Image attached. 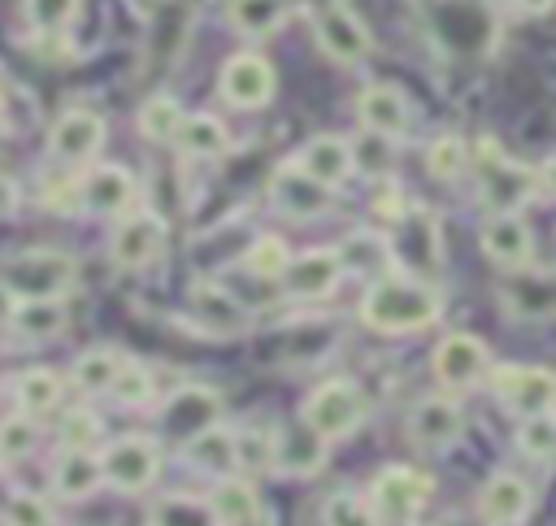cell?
I'll list each match as a JSON object with an SVG mask.
<instances>
[{
	"mask_svg": "<svg viewBox=\"0 0 556 526\" xmlns=\"http://www.w3.org/2000/svg\"><path fill=\"white\" fill-rule=\"evenodd\" d=\"M4 522L9 526H52V513L39 496H13L4 509Z\"/></svg>",
	"mask_w": 556,
	"mask_h": 526,
	"instance_id": "obj_45",
	"label": "cell"
},
{
	"mask_svg": "<svg viewBox=\"0 0 556 526\" xmlns=\"http://www.w3.org/2000/svg\"><path fill=\"white\" fill-rule=\"evenodd\" d=\"M100 483H104L100 456H91L87 448H65V456H61L56 469H52V487H56V496H65V500H87Z\"/></svg>",
	"mask_w": 556,
	"mask_h": 526,
	"instance_id": "obj_25",
	"label": "cell"
},
{
	"mask_svg": "<svg viewBox=\"0 0 556 526\" xmlns=\"http://www.w3.org/2000/svg\"><path fill=\"white\" fill-rule=\"evenodd\" d=\"M378 526H417L413 517H378Z\"/></svg>",
	"mask_w": 556,
	"mask_h": 526,
	"instance_id": "obj_50",
	"label": "cell"
},
{
	"mask_svg": "<svg viewBox=\"0 0 556 526\" xmlns=\"http://www.w3.org/2000/svg\"><path fill=\"white\" fill-rule=\"evenodd\" d=\"M243 265H248L256 278H282V270L291 265V252H287V243H282L278 235H261V239L248 248Z\"/></svg>",
	"mask_w": 556,
	"mask_h": 526,
	"instance_id": "obj_39",
	"label": "cell"
},
{
	"mask_svg": "<svg viewBox=\"0 0 556 526\" xmlns=\"http://www.w3.org/2000/svg\"><path fill=\"white\" fill-rule=\"evenodd\" d=\"M100 469H104L109 487L143 491V487H152V478L161 469V448L152 439H143V435H122L100 452Z\"/></svg>",
	"mask_w": 556,
	"mask_h": 526,
	"instance_id": "obj_6",
	"label": "cell"
},
{
	"mask_svg": "<svg viewBox=\"0 0 556 526\" xmlns=\"http://www.w3.org/2000/svg\"><path fill=\"white\" fill-rule=\"evenodd\" d=\"M460 426H465V413H460V404L447 400V396H426V400L408 413V439H413L417 448H430V452L447 448V443L460 435Z\"/></svg>",
	"mask_w": 556,
	"mask_h": 526,
	"instance_id": "obj_17",
	"label": "cell"
},
{
	"mask_svg": "<svg viewBox=\"0 0 556 526\" xmlns=\"http://www.w3.org/2000/svg\"><path fill=\"white\" fill-rule=\"evenodd\" d=\"M465 165H469V148H465L460 135H439V139L426 148V170H430L434 178H443V183H452L456 174H465Z\"/></svg>",
	"mask_w": 556,
	"mask_h": 526,
	"instance_id": "obj_36",
	"label": "cell"
},
{
	"mask_svg": "<svg viewBox=\"0 0 556 526\" xmlns=\"http://www.w3.org/2000/svg\"><path fill=\"white\" fill-rule=\"evenodd\" d=\"M191 313L213 330V335H239L248 326V309L217 283H195L191 287Z\"/></svg>",
	"mask_w": 556,
	"mask_h": 526,
	"instance_id": "obj_23",
	"label": "cell"
},
{
	"mask_svg": "<svg viewBox=\"0 0 556 526\" xmlns=\"http://www.w3.org/2000/svg\"><path fill=\"white\" fill-rule=\"evenodd\" d=\"M330 196H334V187L308 178L295 161H287V165L269 178V200H274V209H278L282 217H295V222L321 217V213L330 209Z\"/></svg>",
	"mask_w": 556,
	"mask_h": 526,
	"instance_id": "obj_8",
	"label": "cell"
},
{
	"mask_svg": "<svg viewBox=\"0 0 556 526\" xmlns=\"http://www.w3.org/2000/svg\"><path fill=\"white\" fill-rule=\"evenodd\" d=\"M174 143H178L187 156H222V152L230 148V135H226V126H222L217 117H208V113H187L182 126H178V135H174Z\"/></svg>",
	"mask_w": 556,
	"mask_h": 526,
	"instance_id": "obj_29",
	"label": "cell"
},
{
	"mask_svg": "<svg viewBox=\"0 0 556 526\" xmlns=\"http://www.w3.org/2000/svg\"><path fill=\"white\" fill-rule=\"evenodd\" d=\"M552 4H556V0H517V9H521V13H530V17L552 13Z\"/></svg>",
	"mask_w": 556,
	"mask_h": 526,
	"instance_id": "obj_47",
	"label": "cell"
},
{
	"mask_svg": "<svg viewBox=\"0 0 556 526\" xmlns=\"http://www.w3.org/2000/svg\"><path fill=\"white\" fill-rule=\"evenodd\" d=\"M517 448H521L530 461H552V456H556V417H552V413L521 417Z\"/></svg>",
	"mask_w": 556,
	"mask_h": 526,
	"instance_id": "obj_38",
	"label": "cell"
},
{
	"mask_svg": "<svg viewBox=\"0 0 556 526\" xmlns=\"http://www.w3.org/2000/svg\"><path fill=\"white\" fill-rule=\"evenodd\" d=\"M530 504H534L530 483L517 478V474H508V469L504 474H491L486 487H482V500H478L482 522H491V526H517V522H526L530 517Z\"/></svg>",
	"mask_w": 556,
	"mask_h": 526,
	"instance_id": "obj_19",
	"label": "cell"
},
{
	"mask_svg": "<svg viewBox=\"0 0 556 526\" xmlns=\"http://www.w3.org/2000/svg\"><path fill=\"white\" fill-rule=\"evenodd\" d=\"M534 174H539V187L556 196V156H547V161H543V165H539Z\"/></svg>",
	"mask_w": 556,
	"mask_h": 526,
	"instance_id": "obj_46",
	"label": "cell"
},
{
	"mask_svg": "<svg viewBox=\"0 0 556 526\" xmlns=\"http://www.w3.org/2000/svg\"><path fill=\"white\" fill-rule=\"evenodd\" d=\"M395 139L378 135V130H361L356 139H348V152H352V170L365 174V178H387L395 170Z\"/></svg>",
	"mask_w": 556,
	"mask_h": 526,
	"instance_id": "obj_30",
	"label": "cell"
},
{
	"mask_svg": "<svg viewBox=\"0 0 556 526\" xmlns=\"http://www.w3.org/2000/svg\"><path fill=\"white\" fill-rule=\"evenodd\" d=\"M295 165H300L308 178H317V183H326V187H339V183L352 174L348 139H339V135H313V139L295 152Z\"/></svg>",
	"mask_w": 556,
	"mask_h": 526,
	"instance_id": "obj_21",
	"label": "cell"
},
{
	"mask_svg": "<svg viewBox=\"0 0 556 526\" xmlns=\"http://www.w3.org/2000/svg\"><path fill=\"white\" fill-rule=\"evenodd\" d=\"M9 313H13V296H9L4 283H0V322H9Z\"/></svg>",
	"mask_w": 556,
	"mask_h": 526,
	"instance_id": "obj_49",
	"label": "cell"
},
{
	"mask_svg": "<svg viewBox=\"0 0 556 526\" xmlns=\"http://www.w3.org/2000/svg\"><path fill=\"white\" fill-rule=\"evenodd\" d=\"M208 509H213L217 526H261V500H256V487L248 478H235V474L217 478Z\"/></svg>",
	"mask_w": 556,
	"mask_h": 526,
	"instance_id": "obj_24",
	"label": "cell"
},
{
	"mask_svg": "<svg viewBox=\"0 0 556 526\" xmlns=\"http://www.w3.org/2000/svg\"><path fill=\"white\" fill-rule=\"evenodd\" d=\"M478 178H482V204L491 213H517L534 191H539V174L530 165H517L513 156L500 152V143L482 139L478 143Z\"/></svg>",
	"mask_w": 556,
	"mask_h": 526,
	"instance_id": "obj_3",
	"label": "cell"
},
{
	"mask_svg": "<svg viewBox=\"0 0 556 526\" xmlns=\"http://www.w3.org/2000/svg\"><path fill=\"white\" fill-rule=\"evenodd\" d=\"M300 422L313 426L326 443H334V439L352 435V430L365 422V391H361L356 383H348V378H330V383H321V387L304 400Z\"/></svg>",
	"mask_w": 556,
	"mask_h": 526,
	"instance_id": "obj_4",
	"label": "cell"
},
{
	"mask_svg": "<svg viewBox=\"0 0 556 526\" xmlns=\"http://www.w3.org/2000/svg\"><path fill=\"white\" fill-rule=\"evenodd\" d=\"M321 526H378V513L356 491H334L321 504Z\"/></svg>",
	"mask_w": 556,
	"mask_h": 526,
	"instance_id": "obj_35",
	"label": "cell"
},
{
	"mask_svg": "<svg viewBox=\"0 0 556 526\" xmlns=\"http://www.w3.org/2000/svg\"><path fill=\"white\" fill-rule=\"evenodd\" d=\"M182 117H187V113L178 109L174 96H152V100H143V109H139V135L152 139V143H174Z\"/></svg>",
	"mask_w": 556,
	"mask_h": 526,
	"instance_id": "obj_31",
	"label": "cell"
},
{
	"mask_svg": "<svg viewBox=\"0 0 556 526\" xmlns=\"http://www.w3.org/2000/svg\"><path fill=\"white\" fill-rule=\"evenodd\" d=\"M74 13H78V0H26V22L43 35L65 30L74 22Z\"/></svg>",
	"mask_w": 556,
	"mask_h": 526,
	"instance_id": "obj_42",
	"label": "cell"
},
{
	"mask_svg": "<svg viewBox=\"0 0 556 526\" xmlns=\"http://www.w3.org/2000/svg\"><path fill=\"white\" fill-rule=\"evenodd\" d=\"M443 296L426 278H378L361 296V322L382 335H408L439 322Z\"/></svg>",
	"mask_w": 556,
	"mask_h": 526,
	"instance_id": "obj_1",
	"label": "cell"
},
{
	"mask_svg": "<svg viewBox=\"0 0 556 526\" xmlns=\"http://www.w3.org/2000/svg\"><path fill=\"white\" fill-rule=\"evenodd\" d=\"M0 109H4V91H0Z\"/></svg>",
	"mask_w": 556,
	"mask_h": 526,
	"instance_id": "obj_51",
	"label": "cell"
},
{
	"mask_svg": "<svg viewBox=\"0 0 556 526\" xmlns=\"http://www.w3.org/2000/svg\"><path fill=\"white\" fill-rule=\"evenodd\" d=\"M96 439H100V417L91 409H70L61 417V443L65 448H87L91 452Z\"/></svg>",
	"mask_w": 556,
	"mask_h": 526,
	"instance_id": "obj_44",
	"label": "cell"
},
{
	"mask_svg": "<svg viewBox=\"0 0 556 526\" xmlns=\"http://www.w3.org/2000/svg\"><path fill=\"white\" fill-rule=\"evenodd\" d=\"M165 252V222L156 213H135L113 230V261L122 270H143Z\"/></svg>",
	"mask_w": 556,
	"mask_h": 526,
	"instance_id": "obj_14",
	"label": "cell"
},
{
	"mask_svg": "<svg viewBox=\"0 0 556 526\" xmlns=\"http://www.w3.org/2000/svg\"><path fill=\"white\" fill-rule=\"evenodd\" d=\"M74 256L61 248H30L0 265V283L13 300H61L74 287Z\"/></svg>",
	"mask_w": 556,
	"mask_h": 526,
	"instance_id": "obj_2",
	"label": "cell"
},
{
	"mask_svg": "<svg viewBox=\"0 0 556 526\" xmlns=\"http://www.w3.org/2000/svg\"><path fill=\"white\" fill-rule=\"evenodd\" d=\"M78 200H83L87 213L113 217V213H122V209L135 200V178H130V170H122V165H96V170L78 183Z\"/></svg>",
	"mask_w": 556,
	"mask_h": 526,
	"instance_id": "obj_20",
	"label": "cell"
},
{
	"mask_svg": "<svg viewBox=\"0 0 556 526\" xmlns=\"http://www.w3.org/2000/svg\"><path fill=\"white\" fill-rule=\"evenodd\" d=\"M217 87H222L226 104H235V109H261L274 96V65L265 57H256V52H239V57H230L222 65Z\"/></svg>",
	"mask_w": 556,
	"mask_h": 526,
	"instance_id": "obj_11",
	"label": "cell"
},
{
	"mask_svg": "<svg viewBox=\"0 0 556 526\" xmlns=\"http://www.w3.org/2000/svg\"><path fill=\"white\" fill-rule=\"evenodd\" d=\"M339 278H343V261H339L334 248H308V252L291 256V265L282 270L287 291H291V296H304V300L330 296V291L339 287Z\"/></svg>",
	"mask_w": 556,
	"mask_h": 526,
	"instance_id": "obj_16",
	"label": "cell"
},
{
	"mask_svg": "<svg viewBox=\"0 0 556 526\" xmlns=\"http://www.w3.org/2000/svg\"><path fill=\"white\" fill-rule=\"evenodd\" d=\"M321 461H326V439L313 426L291 422V426H278L274 430V469L278 474L304 478V474H317Z\"/></svg>",
	"mask_w": 556,
	"mask_h": 526,
	"instance_id": "obj_18",
	"label": "cell"
},
{
	"mask_svg": "<svg viewBox=\"0 0 556 526\" xmlns=\"http://www.w3.org/2000/svg\"><path fill=\"white\" fill-rule=\"evenodd\" d=\"M430 500V478L408 465H387L369 483V504L378 517H417Z\"/></svg>",
	"mask_w": 556,
	"mask_h": 526,
	"instance_id": "obj_7",
	"label": "cell"
},
{
	"mask_svg": "<svg viewBox=\"0 0 556 526\" xmlns=\"http://www.w3.org/2000/svg\"><path fill=\"white\" fill-rule=\"evenodd\" d=\"M56 400H61V374H52V370H26L17 378V404H22V413L39 417Z\"/></svg>",
	"mask_w": 556,
	"mask_h": 526,
	"instance_id": "obj_34",
	"label": "cell"
},
{
	"mask_svg": "<svg viewBox=\"0 0 556 526\" xmlns=\"http://www.w3.org/2000/svg\"><path fill=\"white\" fill-rule=\"evenodd\" d=\"M356 117H361L365 130H378V135H387V139H400V135H408V126H413V104H408V96H404L400 87H391V83H369V87L356 96Z\"/></svg>",
	"mask_w": 556,
	"mask_h": 526,
	"instance_id": "obj_13",
	"label": "cell"
},
{
	"mask_svg": "<svg viewBox=\"0 0 556 526\" xmlns=\"http://www.w3.org/2000/svg\"><path fill=\"white\" fill-rule=\"evenodd\" d=\"M148 526H217V522H213V509H208L204 500H191V496H165V500L152 504Z\"/></svg>",
	"mask_w": 556,
	"mask_h": 526,
	"instance_id": "obj_33",
	"label": "cell"
},
{
	"mask_svg": "<svg viewBox=\"0 0 556 526\" xmlns=\"http://www.w3.org/2000/svg\"><path fill=\"white\" fill-rule=\"evenodd\" d=\"M482 252L500 270H526L534 256V235L517 213H491V222L482 226Z\"/></svg>",
	"mask_w": 556,
	"mask_h": 526,
	"instance_id": "obj_15",
	"label": "cell"
},
{
	"mask_svg": "<svg viewBox=\"0 0 556 526\" xmlns=\"http://www.w3.org/2000/svg\"><path fill=\"white\" fill-rule=\"evenodd\" d=\"M313 30H317L321 52H326L330 61H339V65H361V61L369 57V48H374L369 26H365L343 0L321 4L317 17H313Z\"/></svg>",
	"mask_w": 556,
	"mask_h": 526,
	"instance_id": "obj_5",
	"label": "cell"
},
{
	"mask_svg": "<svg viewBox=\"0 0 556 526\" xmlns=\"http://www.w3.org/2000/svg\"><path fill=\"white\" fill-rule=\"evenodd\" d=\"M35 443H39V426L30 413L0 422V461H22V456H30Z\"/></svg>",
	"mask_w": 556,
	"mask_h": 526,
	"instance_id": "obj_41",
	"label": "cell"
},
{
	"mask_svg": "<svg viewBox=\"0 0 556 526\" xmlns=\"http://www.w3.org/2000/svg\"><path fill=\"white\" fill-rule=\"evenodd\" d=\"M339 261H343V270L374 274V270H382V265H387V243H382L378 235H369V230H356V235H348V239H343Z\"/></svg>",
	"mask_w": 556,
	"mask_h": 526,
	"instance_id": "obj_37",
	"label": "cell"
},
{
	"mask_svg": "<svg viewBox=\"0 0 556 526\" xmlns=\"http://www.w3.org/2000/svg\"><path fill=\"white\" fill-rule=\"evenodd\" d=\"M122 365H126L122 352L96 348V352H83V356L74 361V374H70V378H74V387H83V391H109Z\"/></svg>",
	"mask_w": 556,
	"mask_h": 526,
	"instance_id": "obj_32",
	"label": "cell"
},
{
	"mask_svg": "<svg viewBox=\"0 0 556 526\" xmlns=\"http://www.w3.org/2000/svg\"><path fill=\"white\" fill-rule=\"evenodd\" d=\"M13 200H17V196H13V187L0 178V213H9V209H13Z\"/></svg>",
	"mask_w": 556,
	"mask_h": 526,
	"instance_id": "obj_48",
	"label": "cell"
},
{
	"mask_svg": "<svg viewBox=\"0 0 556 526\" xmlns=\"http://www.w3.org/2000/svg\"><path fill=\"white\" fill-rule=\"evenodd\" d=\"M291 0H230V26L248 39H265L287 22Z\"/></svg>",
	"mask_w": 556,
	"mask_h": 526,
	"instance_id": "obj_28",
	"label": "cell"
},
{
	"mask_svg": "<svg viewBox=\"0 0 556 526\" xmlns=\"http://www.w3.org/2000/svg\"><path fill=\"white\" fill-rule=\"evenodd\" d=\"M182 456H187L195 469L213 474V478H230V474L239 469V461H235V430H226V426L213 422V426L187 435Z\"/></svg>",
	"mask_w": 556,
	"mask_h": 526,
	"instance_id": "obj_22",
	"label": "cell"
},
{
	"mask_svg": "<svg viewBox=\"0 0 556 526\" xmlns=\"http://www.w3.org/2000/svg\"><path fill=\"white\" fill-rule=\"evenodd\" d=\"M495 396L517 417L556 413V374H547L539 365H508V370L495 374Z\"/></svg>",
	"mask_w": 556,
	"mask_h": 526,
	"instance_id": "obj_9",
	"label": "cell"
},
{
	"mask_svg": "<svg viewBox=\"0 0 556 526\" xmlns=\"http://www.w3.org/2000/svg\"><path fill=\"white\" fill-rule=\"evenodd\" d=\"M9 326L22 335V339H52V335H61V326H65V309H61V300H17L13 304V313H9Z\"/></svg>",
	"mask_w": 556,
	"mask_h": 526,
	"instance_id": "obj_27",
	"label": "cell"
},
{
	"mask_svg": "<svg viewBox=\"0 0 556 526\" xmlns=\"http://www.w3.org/2000/svg\"><path fill=\"white\" fill-rule=\"evenodd\" d=\"M100 143H104V117L91 113V109H70V113H61L56 126H52V135H48V152H52L56 161H65V165L91 161V156L100 152Z\"/></svg>",
	"mask_w": 556,
	"mask_h": 526,
	"instance_id": "obj_12",
	"label": "cell"
},
{
	"mask_svg": "<svg viewBox=\"0 0 556 526\" xmlns=\"http://www.w3.org/2000/svg\"><path fill=\"white\" fill-rule=\"evenodd\" d=\"M235 461L248 474L274 469V430H243V435H235Z\"/></svg>",
	"mask_w": 556,
	"mask_h": 526,
	"instance_id": "obj_40",
	"label": "cell"
},
{
	"mask_svg": "<svg viewBox=\"0 0 556 526\" xmlns=\"http://www.w3.org/2000/svg\"><path fill=\"white\" fill-rule=\"evenodd\" d=\"M482 374H486V343H482L478 335L452 330V335L439 339V348H434V378H439L443 387L465 391V387H473Z\"/></svg>",
	"mask_w": 556,
	"mask_h": 526,
	"instance_id": "obj_10",
	"label": "cell"
},
{
	"mask_svg": "<svg viewBox=\"0 0 556 526\" xmlns=\"http://www.w3.org/2000/svg\"><path fill=\"white\" fill-rule=\"evenodd\" d=\"M109 396H113V400H122V404H148V400H152V374H148L143 365L126 361V365L117 370V378H113Z\"/></svg>",
	"mask_w": 556,
	"mask_h": 526,
	"instance_id": "obj_43",
	"label": "cell"
},
{
	"mask_svg": "<svg viewBox=\"0 0 556 526\" xmlns=\"http://www.w3.org/2000/svg\"><path fill=\"white\" fill-rule=\"evenodd\" d=\"M165 422L174 430H182V435H195V430H204V426L217 422V396L208 387H182L165 404Z\"/></svg>",
	"mask_w": 556,
	"mask_h": 526,
	"instance_id": "obj_26",
	"label": "cell"
}]
</instances>
